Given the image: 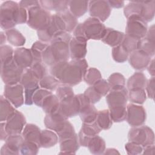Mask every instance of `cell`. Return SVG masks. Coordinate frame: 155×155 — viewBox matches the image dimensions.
Segmentation results:
<instances>
[{
  "label": "cell",
  "instance_id": "cell-1",
  "mask_svg": "<svg viewBox=\"0 0 155 155\" xmlns=\"http://www.w3.org/2000/svg\"><path fill=\"white\" fill-rule=\"evenodd\" d=\"M87 68L88 64L85 58L72 59L60 62L51 66L50 72L61 83L72 87L81 82Z\"/></svg>",
  "mask_w": 155,
  "mask_h": 155
},
{
  "label": "cell",
  "instance_id": "cell-2",
  "mask_svg": "<svg viewBox=\"0 0 155 155\" xmlns=\"http://www.w3.org/2000/svg\"><path fill=\"white\" fill-rule=\"evenodd\" d=\"M71 35L66 31L57 33L52 39L50 44L42 53L44 63L50 67L62 61H68Z\"/></svg>",
  "mask_w": 155,
  "mask_h": 155
},
{
  "label": "cell",
  "instance_id": "cell-3",
  "mask_svg": "<svg viewBox=\"0 0 155 155\" xmlns=\"http://www.w3.org/2000/svg\"><path fill=\"white\" fill-rule=\"evenodd\" d=\"M27 25L33 29L40 31L46 28L51 19L50 12L44 8L41 5L28 10Z\"/></svg>",
  "mask_w": 155,
  "mask_h": 155
},
{
  "label": "cell",
  "instance_id": "cell-4",
  "mask_svg": "<svg viewBox=\"0 0 155 155\" xmlns=\"http://www.w3.org/2000/svg\"><path fill=\"white\" fill-rule=\"evenodd\" d=\"M19 4L13 1L2 3L0 7L1 27L5 30L13 28L17 24V17Z\"/></svg>",
  "mask_w": 155,
  "mask_h": 155
},
{
  "label": "cell",
  "instance_id": "cell-5",
  "mask_svg": "<svg viewBox=\"0 0 155 155\" xmlns=\"http://www.w3.org/2000/svg\"><path fill=\"white\" fill-rule=\"evenodd\" d=\"M66 31L67 28L64 21L59 13L52 15L49 25L44 30L37 31V34L41 41L50 42L53 37L59 32Z\"/></svg>",
  "mask_w": 155,
  "mask_h": 155
},
{
  "label": "cell",
  "instance_id": "cell-6",
  "mask_svg": "<svg viewBox=\"0 0 155 155\" xmlns=\"http://www.w3.org/2000/svg\"><path fill=\"white\" fill-rule=\"evenodd\" d=\"M24 70L19 67L13 59L1 64V77L5 85H15L21 82Z\"/></svg>",
  "mask_w": 155,
  "mask_h": 155
},
{
  "label": "cell",
  "instance_id": "cell-7",
  "mask_svg": "<svg viewBox=\"0 0 155 155\" xmlns=\"http://www.w3.org/2000/svg\"><path fill=\"white\" fill-rule=\"evenodd\" d=\"M130 142H133L146 147L154 143V135L153 130L146 125L133 127L128 134Z\"/></svg>",
  "mask_w": 155,
  "mask_h": 155
},
{
  "label": "cell",
  "instance_id": "cell-8",
  "mask_svg": "<svg viewBox=\"0 0 155 155\" xmlns=\"http://www.w3.org/2000/svg\"><path fill=\"white\" fill-rule=\"evenodd\" d=\"M147 30V22L140 16H131L127 18L125 35L140 40L146 36Z\"/></svg>",
  "mask_w": 155,
  "mask_h": 155
},
{
  "label": "cell",
  "instance_id": "cell-9",
  "mask_svg": "<svg viewBox=\"0 0 155 155\" xmlns=\"http://www.w3.org/2000/svg\"><path fill=\"white\" fill-rule=\"evenodd\" d=\"M82 28L87 41L102 39L106 30L105 25L101 21L92 17L88 18L82 23Z\"/></svg>",
  "mask_w": 155,
  "mask_h": 155
},
{
  "label": "cell",
  "instance_id": "cell-10",
  "mask_svg": "<svg viewBox=\"0 0 155 155\" xmlns=\"http://www.w3.org/2000/svg\"><path fill=\"white\" fill-rule=\"evenodd\" d=\"M80 103L79 116L83 123L90 124L96 121L98 111L84 94L77 95Z\"/></svg>",
  "mask_w": 155,
  "mask_h": 155
},
{
  "label": "cell",
  "instance_id": "cell-11",
  "mask_svg": "<svg viewBox=\"0 0 155 155\" xmlns=\"http://www.w3.org/2000/svg\"><path fill=\"white\" fill-rule=\"evenodd\" d=\"M128 99V91L125 86L111 88L106 96V101L109 108L126 106Z\"/></svg>",
  "mask_w": 155,
  "mask_h": 155
},
{
  "label": "cell",
  "instance_id": "cell-12",
  "mask_svg": "<svg viewBox=\"0 0 155 155\" xmlns=\"http://www.w3.org/2000/svg\"><path fill=\"white\" fill-rule=\"evenodd\" d=\"M4 96L15 108L20 107L24 104V88L21 83L15 85H5Z\"/></svg>",
  "mask_w": 155,
  "mask_h": 155
},
{
  "label": "cell",
  "instance_id": "cell-13",
  "mask_svg": "<svg viewBox=\"0 0 155 155\" xmlns=\"http://www.w3.org/2000/svg\"><path fill=\"white\" fill-rule=\"evenodd\" d=\"M147 118L145 108L140 105L130 104L127 106V117L128 124L131 127L142 125Z\"/></svg>",
  "mask_w": 155,
  "mask_h": 155
},
{
  "label": "cell",
  "instance_id": "cell-14",
  "mask_svg": "<svg viewBox=\"0 0 155 155\" xmlns=\"http://www.w3.org/2000/svg\"><path fill=\"white\" fill-rule=\"evenodd\" d=\"M88 10L91 17L104 22L111 13V7L108 1H90L88 2Z\"/></svg>",
  "mask_w": 155,
  "mask_h": 155
},
{
  "label": "cell",
  "instance_id": "cell-15",
  "mask_svg": "<svg viewBox=\"0 0 155 155\" xmlns=\"http://www.w3.org/2000/svg\"><path fill=\"white\" fill-rule=\"evenodd\" d=\"M26 125L24 115L16 110L15 113L5 122V130L8 134H20Z\"/></svg>",
  "mask_w": 155,
  "mask_h": 155
},
{
  "label": "cell",
  "instance_id": "cell-16",
  "mask_svg": "<svg viewBox=\"0 0 155 155\" xmlns=\"http://www.w3.org/2000/svg\"><path fill=\"white\" fill-rule=\"evenodd\" d=\"M5 141V144L1 149V155L19 154L24 139L20 134H9Z\"/></svg>",
  "mask_w": 155,
  "mask_h": 155
},
{
  "label": "cell",
  "instance_id": "cell-17",
  "mask_svg": "<svg viewBox=\"0 0 155 155\" xmlns=\"http://www.w3.org/2000/svg\"><path fill=\"white\" fill-rule=\"evenodd\" d=\"M59 110L67 118L79 114L80 103L77 95H73L61 101Z\"/></svg>",
  "mask_w": 155,
  "mask_h": 155
},
{
  "label": "cell",
  "instance_id": "cell-18",
  "mask_svg": "<svg viewBox=\"0 0 155 155\" xmlns=\"http://www.w3.org/2000/svg\"><path fill=\"white\" fill-rule=\"evenodd\" d=\"M87 40L81 37H73L70 42V54L72 59H84L87 52Z\"/></svg>",
  "mask_w": 155,
  "mask_h": 155
},
{
  "label": "cell",
  "instance_id": "cell-19",
  "mask_svg": "<svg viewBox=\"0 0 155 155\" xmlns=\"http://www.w3.org/2000/svg\"><path fill=\"white\" fill-rule=\"evenodd\" d=\"M101 130L96 121L90 124L83 123L78 135L80 145L87 147L90 139L93 136L97 135Z\"/></svg>",
  "mask_w": 155,
  "mask_h": 155
},
{
  "label": "cell",
  "instance_id": "cell-20",
  "mask_svg": "<svg viewBox=\"0 0 155 155\" xmlns=\"http://www.w3.org/2000/svg\"><path fill=\"white\" fill-rule=\"evenodd\" d=\"M68 120L59 110L51 114H46L44 118V124L45 127L56 133L60 131L64 126L66 121Z\"/></svg>",
  "mask_w": 155,
  "mask_h": 155
},
{
  "label": "cell",
  "instance_id": "cell-21",
  "mask_svg": "<svg viewBox=\"0 0 155 155\" xmlns=\"http://www.w3.org/2000/svg\"><path fill=\"white\" fill-rule=\"evenodd\" d=\"M13 59L16 64L24 70L30 68L33 62L31 50L25 47H19L14 50Z\"/></svg>",
  "mask_w": 155,
  "mask_h": 155
},
{
  "label": "cell",
  "instance_id": "cell-22",
  "mask_svg": "<svg viewBox=\"0 0 155 155\" xmlns=\"http://www.w3.org/2000/svg\"><path fill=\"white\" fill-rule=\"evenodd\" d=\"M151 60V56L139 50L131 53L128 58L130 64L133 68L138 70H143L147 68Z\"/></svg>",
  "mask_w": 155,
  "mask_h": 155
},
{
  "label": "cell",
  "instance_id": "cell-23",
  "mask_svg": "<svg viewBox=\"0 0 155 155\" xmlns=\"http://www.w3.org/2000/svg\"><path fill=\"white\" fill-rule=\"evenodd\" d=\"M124 35L125 34L122 32L111 28H106L105 34L101 40L104 43L114 47L121 44Z\"/></svg>",
  "mask_w": 155,
  "mask_h": 155
},
{
  "label": "cell",
  "instance_id": "cell-24",
  "mask_svg": "<svg viewBox=\"0 0 155 155\" xmlns=\"http://www.w3.org/2000/svg\"><path fill=\"white\" fill-rule=\"evenodd\" d=\"M59 142L61 151L59 154H75L80 147L78 134L59 140Z\"/></svg>",
  "mask_w": 155,
  "mask_h": 155
},
{
  "label": "cell",
  "instance_id": "cell-25",
  "mask_svg": "<svg viewBox=\"0 0 155 155\" xmlns=\"http://www.w3.org/2000/svg\"><path fill=\"white\" fill-rule=\"evenodd\" d=\"M41 133V130L36 125L28 124L25 125L22 132V136L25 140L36 143L40 146Z\"/></svg>",
  "mask_w": 155,
  "mask_h": 155
},
{
  "label": "cell",
  "instance_id": "cell-26",
  "mask_svg": "<svg viewBox=\"0 0 155 155\" xmlns=\"http://www.w3.org/2000/svg\"><path fill=\"white\" fill-rule=\"evenodd\" d=\"M24 90L39 89V79L36 77L30 68L24 70L21 82Z\"/></svg>",
  "mask_w": 155,
  "mask_h": 155
},
{
  "label": "cell",
  "instance_id": "cell-27",
  "mask_svg": "<svg viewBox=\"0 0 155 155\" xmlns=\"http://www.w3.org/2000/svg\"><path fill=\"white\" fill-rule=\"evenodd\" d=\"M147 83V79L145 75L142 72H136L127 81V90H145Z\"/></svg>",
  "mask_w": 155,
  "mask_h": 155
},
{
  "label": "cell",
  "instance_id": "cell-28",
  "mask_svg": "<svg viewBox=\"0 0 155 155\" xmlns=\"http://www.w3.org/2000/svg\"><path fill=\"white\" fill-rule=\"evenodd\" d=\"M40 5L48 11H55L58 13L68 10L69 1H55L47 0L39 1Z\"/></svg>",
  "mask_w": 155,
  "mask_h": 155
},
{
  "label": "cell",
  "instance_id": "cell-29",
  "mask_svg": "<svg viewBox=\"0 0 155 155\" xmlns=\"http://www.w3.org/2000/svg\"><path fill=\"white\" fill-rule=\"evenodd\" d=\"M59 142L58 136L51 130H42L40 137V147L42 148H50L54 146Z\"/></svg>",
  "mask_w": 155,
  "mask_h": 155
},
{
  "label": "cell",
  "instance_id": "cell-30",
  "mask_svg": "<svg viewBox=\"0 0 155 155\" xmlns=\"http://www.w3.org/2000/svg\"><path fill=\"white\" fill-rule=\"evenodd\" d=\"M14 106L4 96L0 99V121L6 122L16 111Z\"/></svg>",
  "mask_w": 155,
  "mask_h": 155
},
{
  "label": "cell",
  "instance_id": "cell-31",
  "mask_svg": "<svg viewBox=\"0 0 155 155\" xmlns=\"http://www.w3.org/2000/svg\"><path fill=\"white\" fill-rule=\"evenodd\" d=\"M60 101L55 94L52 93L47 96L42 104V108L46 114H51L59 110Z\"/></svg>",
  "mask_w": 155,
  "mask_h": 155
},
{
  "label": "cell",
  "instance_id": "cell-32",
  "mask_svg": "<svg viewBox=\"0 0 155 155\" xmlns=\"http://www.w3.org/2000/svg\"><path fill=\"white\" fill-rule=\"evenodd\" d=\"M88 2V1H69V10L75 17H81L87 12Z\"/></svg>",
  "mask_w": 155,
  "mask_h": 155
},
{
  "label": "cell",
  "instance_id": "cell-33",
  "mask_svg": "<svg viewBox=\"0 0 155 155\" xmlns=\"http://www.w3.org/2000/svg\"><path fill=\"white\" fill-rule=\"evenodd\" d=\"M8 42L16 47H21L25 43V38L16 28L5 30V32Z\"/></svg>",
  "mask_w": 155,
  "mask_h": 155
},
{
  "label": "cell",
  "instance_id": "cell-34",
  "mask_svg": "<svg viewBox=\"0 0 155 155\" xmlns=\"http://www.w3.org/2000/svg\"><path fill=\"white\" fill-rule=\"evenodd\" d=\"M87 147L91 153L93 154H104L105 150V142L103 138L96 135L89 141Z\"/></svg>",
  "mask_w": 155,
  "mask_h": 155
},
{
  "label": "cell",
  "instance_id": "cell-35",
  "mask_svg": "<svg viewBox=\"0 0 155 155\" xmlns=\"http://www.w3.org/2000/svg\"><path fill=\"white\" fill-rule=\"evenodd\" d=\"M96 122L101 130H108L113 124L109 110H103L97 112Z\"/></svg>",
  "mask_w": 155,
  "mask_h": 155
},
{
  "label": "cell",
  "instance_id": "cell-36",
  "mask_svg": "<svg viewBox=\"0 0 155 155\" xmlns=\"http://www.w3.org/2000/svg\"><path fill=\"white\" fill-rule=\"evenodd\" d=\"M155 1H143L140 17L147 22L151 21L154 16Z\"/></svg>",
  "mask_w": 155,
  "mask_h": 155
},
{
  "label": "cell",
  "instance_id": "cell-37",
  "mask_svg": "<svg viewBox=\"0 0 155 155\" xmlns=\"http://www.w3.org/2000/svg\"><path fill=\"white\" fill-rule=\"evenodd\" d=\"M60 84V81L53 75H46L39 81V87L41 88L51 91L56 90Z\"/></svg>",
  "mask_w": 155,
  "mask_h": 155
},
{
  "label": "cell",
  "instance_id": "cell-38",
  "mask_svg": "<svg viewBox=\"0 0 155 155\" xmlns=\"http://www.w3.org/2000/svg\"><path fill=\"white\" fill-rule=\"evenodd\" d=\"M48 44L41 41H36L31 47V51L32 53L33 62H42V53L48 47Z\"/></svg>",
  "mask_w": 155,
  "mask_h": 155
},
{
  "label": "cell",
  "instance_id": "cell-39",
  "mask_svg": "<svg viewBox=\"0 0 155 155\" xmlns=\"http://www.w3.org/2000/svg\"><path fill=\"white\" fill-rule=\"evenodd\" d=\"M109 111L113 122H120L126 120L127 106H119L109 108Z\"/></svg>",
  "mask_w": 155,
  "mask_h": 155
},
{
  "label": "cell",
  "instance_id": "cell-40",
  "mask_svg": "<svg viewBox=\"0 0 155 155\" xmlns=\"http://www.w3.org/2000/svg\"><path fill=\"white\" fill-rule=\"evenodd\" d=\"M65 22L67 28V32L71 33L74 31L78 25L77 18L75 17L68 10L59 13Z\"/></svg>",
  "mask_w": 155,
  "mask_h": 155
},
{
  "label": "cell",
  "instance_id": "cell-41",
  "mask_svg": "<svg viewBox=\"0 0 155 155\" xmlns=\"http://www.w3.org/2000/svg\"><path fill=\"white\" fill-rule=\"evenodd\" d=\"M142 8V2L131 1L124 8V13L127 18L131 16H140Z\"/></svg>",
  "mask_w": 155,
  "mask_h": 155
},
{
  "label": "cell",
  "instance_id": "cell-42",
  "mask_svg": "<svg viewBox=\"0 0 155 155\" xmlns=\"http://www.w3.org/2000/svg\"><path fill=\"white\" fill-rule=\"evenodd\" d=\"M128 99L132 104H142L147 99L146 92L142 89L129 90Z\"/></svg>",
  "mask_w": 155,
  "mask_h": 155
},
{
  "label": "cell",
  "instance_id": "cell-43",
  "mask_svg": "<svg viewBox=\"0 0 155 155\" xmlns=\"http://www.w3.org/2000/svg\"><path fill=\"white\" fill-rule=\"evenodd\" d=\"M101 79L102 75L100 71L96 68H88L84 77V81L87 84L91 86Z\"/></svg>",
  "mask_w": 155,
  "mask_h": 155
},
{
  "label": "cell",
  "instance_id": "cell-44",
  "mask_svg": "<svg viewBox=\"0 0 155 155\" xmlns=\"http://www.w3.org/2000/svg\"><path fill=\"white\" fill-rule=\"evenodd\" d=\"M137 50L143 51L151 57L153 56L155 52V42L150 41L144 37L139 40Z\"/></svg>",
  "mask_w": 155,
  "mask_h": 155
},
{
  "label": "cell",
  "instance_id": "cell-45",
  "mask_svg": "<svg viewBox=\"0 0 155 155\" xmlns=\"http://www.w3.org/2000/svg\"><path fill=\"white\" fill-rule=\"evenodd\" d=\"M129 53L121 45H119L112 49V56L113 59L119 63H123L128 59Z\"/></svg>",
  "mask_w": 155,
  "mask_h": 155
},
{
  "label": "cell",
  "instance_id": "cell-46",
  "mask_svg": "<svg viewBox=\"0 0 155 155\" xmlns=\"http://www.w3.org/2000/svg\"><path fill=\"white\" fill-rule=\"evenodd\" d=\"M56 134L58 136L59 140L71 137L77 134L75 133L73 125L68 120L66 121L63 128L60 131L57 132Z\"/></svg>",
  "mask_w": 155,
  "mask_h": 155
},
{
  "label": "cell",
  "instance_id": "cell-47",
  "mask_svg": "<svg viewBox=\"0 0 155 155\" xmlns=\"http://www.w3.org/2000/svg\"><path fill=\"white\" fill-rule=\"evenodd\" d=\"M139 41V39L130 37L125 34L123 41L120 45L128 53H131L133 51L137 50Z\"/></svg>",
  "mask_w": 155,
  "mask_h": 155
},
{
  "label": "cell",
  "instance_id": "cell-48",
  "mask_svg": "<svg viewBox=\"0 0 155 155\" xmlns=\"http://www.w3.org/2000/svg\"><path fill=\"white\" fill-rule=\"evenodd\" d=\"M39 148L40 146L37 143L24 140V142L21 148L20 153L24 155L37 154Z\"/></svg>",
  "mask_w": 155,
  "mask_h": 155
},
{
  "label": "cell",
  "instance_id": "cell-49",
  "mask_svg": "<svg viewBox=\"0 0 155 155\" xmlns=\"http://www.w3.org/2000/svg\"><path fill=\"white\" fill-rule=\"evenodd\" d=\"M56 90V95L58 97L59 101L68 97L74 95L71 87L66 84H60Z\"/></svg>",
  "mask_w": 155,
  "mask_h": 155
},
{
  "label": "cell",
  "instance_id": "cell-50",
  "mask_svg": "<svg viewBox=\"0 0 155 155\" xmlns=\"http://www.w3.org/2000/svg\"><path fill=\"white\" fill-rule=\"evenodd\" d=\"M14 50L8 45H2L0 47L1 64H4L13 59Z\"/></svg>",
  "mask_w": 155,
  "mask_h": 155
},
{
  "label": "cell",
  "instance_id": "cell-51",
  "mask_svg": "<svg viewBox=\"0 0 155 155\" xmlns=\"http://www.w3.org/2000/svg\"><path fill=\"white\" fill-rule=\"evenodd\" d=\"M52 93L51 91L44 89L39 88L34 93L33 96V102L38 107H41L43 101L48 95L51 94Z\"/></svg>",
  "mask_w": 155,
  "mask_h": 155
},
{
  "label": "cell",
  "instance_id": "cell-52",
  "mask_svg": "<svg viewBox=\"0 0 155 155\" xmlns=\"http://www.w3.org/2000/svg\"><path fill=\"white\" fill-rule=\"evenodd\" d=\"M39 81L47 74V68L44 62H34L30 67Z\"/></svg>",
  "mask_w": 155,
  "mask_h": 155
},
{
  "label": "cell",
  "instance_id": "cell-53",
  "mask_svg": "<svg viewBox=\"0 0 155 155\" xmlns=\"http://www.w3.org/2000/svg\"><path fill=\"white\" fill-rule=\"evenodd\" d=\"M92 86L102 96H106L111 90V87L108 81L102 79L98 81Z\"/></svg>",
  "mask_w": 155,
  "mask_h": 155
},
{
  "label": "cell",
  "instance_id": "cell-54",
  "mask_svg": "<svg viewBox=\"0 0 155 155\" xmlns=\"http://www.w3.org/2000/svg\"><path fill=\"white\" fill-rule=\"evenodd\" d=\"M111 88L118 86H125V79L124 76L119 73H114L111 74L108 79Z\"/></svg>",
  "mask_w": 155,
  "mask_h": 155
},
{
  "label": "cell",
  "instance_id": "cell-55",
  "mask_svg": "<svg viewBox=\"0 0 155 155\" xmlns=\"http://www.w3.org/2000/svg\"><path fill=\"white\" fill-rule=\"evenodd\" d=\"M125 148L128 154L136 155L142 153L143 147L136 143L129 142L125 144Z\"/></svg>",
  "mask_w": 155,
  "mask_h": 155
},
{
  "label": "cell",
  "instance_id": "cell-56",
  "mask_svg": "<svg viewBox=\"0 0 155 155\" xmlns=\"http://www.w3.org/2000/svg\"><path fill=\"white\" fill-rule=\"evenodd\" d=\"M84 94L88 97L91 103L93 104L98 102L102 97L98 92H97L93 86L88 87L85 91Z\"/></svg>",
  "mask_w": 155,
  "mask_h": 155
},
{
  "label": "cell",
  "instance_id": "cell-57",
  "mask_svg": "<svg viewBox=\"0 0 155 155\" xmlns=\"http://www.w3.org/2000/svg\"><path fill=\"white\" fill-rule=\"evenodd\" d=\"M154 77H151L147 81V85L145 87V92L147 96L152 99H153L154 97Z\"/></svg>",
  "mask_w": 155,
  "mask_h": 155
},
{
  "label": "cell",
  "instance_id": "cell-58",
  "mask_svg": "<svg viewBox=\"0 0 155 155\" xmlns=\"http://www.w3.org/2000/svg\"><path fill=\"white\" fill-rule=\"evenodd\" d=\"M19 4L21 7L28 10L32 7L39 5L40 3L39 1H21Z\"/></svg>",
  "mask_w": 155,
  "mask_h": 155
},
{
  "label": "cell",
  "instance_id": "cell-59",
  "mask_svg": "<svg viewBox=\"0 0 155 155\" xmlns=\"http://www.w3.org/2000/svg\"><path fill=\"white\" fill-rule=\"evenodd\" d=\"M0 136H1V140H5L7 136H8V133L5 130V122H1L0 124Z\"/></svg>",
  "mask_w": 155,
  "mask_h": 155
},
{
  "label": "cell",
  "instance_id": "cell-60",
  "mask_svg": "<svg viewBox=\"0 0 155 155\" xmlns=\"http://www.w3.org/2000/svg\"><path fill=\"white\" fill-rule=\"evenodd\" d=\"M108 2L111 8H121L124 5V1H108Z\"/></svg>",
  "mask_w": 155,
  "mask_h": 155
},
{
  "label": "cell",
  "instance_id": "cell-61",
  "mask_svg": "<svg viewBox=\"0 0 155 155\" xmlns=\"http://www.w3.org/2000/svg\"><path fill=\"white\" fill-rule=\"evenodd\" d=\"M154 150V144L150 145L143 147L142 153L145 154H153Z\"/></svg>",
  "mask_w": 155,
  "mask_h": 155
},
{
  "label": "cell",
  "instance_id": "cell-62",
  "mask_svg": "<svg viewBox=\"0 0 155 155\" xmlns=\"http://www.w3.org/2000/svg\"><path fill=\"white\" fill-rule=\"evenodd\" d=\"M147 69H148V71L152 77H154L155 71H154V59L151 60L150 64H148V65L147 67Z\"/></svg>",
  "mask_w": 155,
  "mask_h": 155
},
{
  "label": "cell",
  "instance_id": "cell-63",
  "mask_svg": "<svg viewBox=\"0 0 155 155\" xmlns=\"http://www.w3.org/2000/svg\"><path fill=\"white\" fill-rule=\"evenodd\" d=\"M104 154H119L118 151L116 149L114 148H108L105 150Z\"/></svg>",
  "mask_w": 155,
  "mask_h": 155
},
{
  "label": "cell",
  "instance_id": "cell-64",
  "mask_svg": "<svg viewBox=\"0 0 155 155\" xmlns=\"http://www.w3.org/2000/svg\"><path fill=\"white\" fill-rule=\"evenodd\" d=\"M0 33H1V45H2L5 42L7 38H6L5 34H4L2 31H1Z\"/></svg>",
  "mask_w": 155,
  "mask_h": 155
}]
</instances>
